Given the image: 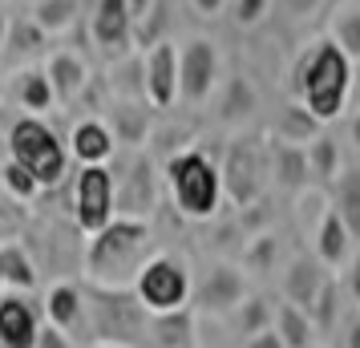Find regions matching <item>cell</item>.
<instances>
[{
  "mask_svg": "<svg viewBox=\"0 0 360 348\" xmlns=\"http://www.w3.org/2000/svg\"><path fill=\"white\" fill-rule=\"evenodd\" d=\"M348 134H352V142H356V150H360V110H356V117H352V126H348Z\"/></svg>",
  "mask_w": 360,
  "mask_h": 348,
  "instance_id": "44",
  "label": "cell"
},
{
  "mask_svg": "<svg viewBox=\"0 0 360 348\" xmlns=\"http://www.w3.org/2000/svg\"><path fill=\"white\" fill-rule=\"evenodd\" d=\"M0 264H4V288L8 292H33L41 283V271H37L33 255L20 243H4L0 247Z\"/></svg>",
  "mask_w": 360,
  "mask_h": 348,
  "instance_id": "26",
  "label": "cell"
},
{
  "mask_svg": "<svg viewBox=\"0 0 360 348\" xmlns=\"http://www.w3.org/2000/svg\"><path fill=\"white\" fill-rule=\"evenodd\" d=\"M276 255H279V239L276 235H255L251 247H247V267H263V271H271V267H276Z\"/></svg>",
  "mask_w": 360,
  "mask_h": 348,
  "instance_id": "35",
  "label": "cell"
},
{
  "mask_svg": "<svg viewBox=\"0 0 360 348\" xmlns=\"http://www.w3.org/2000/svg\"><path fill=\"white\" fill-rule=\"evenodd\" d=\"M267 4H271V0H235V20H239L243 29H251V25H259V20L267 17Z\"/></svg>",
  "mask_w": 360,
  "mask_h": 348,
  "instance_id": "37",
  "label": "cell"
},
{
  "mask_svg": "<svg viewBox=\"0 0 360 348\" xmlns=\"http://www.w3.org/2000/svg\"><path fill=\"white\" fill-rule=\"evenodd\" d=\"M352 251H356L352 231H348L344 219L328 207L324 215L316 219V231H311V255H316L328 271H344V264L352 259Z\"/></svg>",
  "mask_w": 360,
  "mask_h": 348,
  "instance_id": "15",
  "label": "cell"
},
{
  "mask_svg": "<svg viewBox=\"0 0 360 348\" xmlns=\"http://www.w3.org/2000/svg\"><path fill=\"white\" fill-rule=\"evenodd\" d=\"M316 134H324V126H320V122H316L300 101H292V105H283V110H279V122H276V138H279V142L308 146Z\"/></svg>",
  "mask_w": 360,
  "mask_h": 348,
  "instance_id": "29",
  "label": "cell"
},
{
  "mask_svg": "<svg viewBox=\"0 0 360 348\" xmlns=\"http://www.w3.org/2000/svg\"><path fill=\"white\" fill-rule=\"evenodd\" d=\"M8 98V82H4V77H0V101Z\"/></svg>",
  "mask_w": 360,
  "mask_h": 348,
  "instance_id": "47",
  "label": "cell"
},
{
  "mask_svg": "<svg viewBox=\"0 0 360 348\" xmlns=\"http://www.w3.org/2000/svg\"><path fill=\"white\" fill-rule=\"evenodd\" d=\"M105 126L114 130L117 138V146H146V138H150V105L146 101H138V98H117L114 101V110H110V117H105Z\"/></svg>",
  "mask_w": 360,
  "mask_h": 348,
  "instance_id": "21",
  "label": "cell"
},
{
  "mask_svg": "<svg viewBox=\"0 0 360 348\" xmlns=\"http://www.w3.org/2000/svg\"><path fill=\"white\" fill-rule=\"evenodd\" d=\"M344 348H360V312H356V308H352L348 328H344Z\"/></svg>",
  "mask_w": 360,
  "mask_h": 348,
  "instance_id": "41",
  "label": "cell"
},
{
  "mask_svg": "<svg viewBox=\"0 0 360 348\" xmlns=\"http://www.w3.org/2000/svg\"><path fill=\"white\" fill-rule=\"evenodd\" d=\"M340 288H344V296L352 299V308H356V312H360V247L352 251V259H348V264H344Z\"/></svg>",
  "mask_w": 360,
  "mask_h": 348,
  "instance_id": "36",
  "label": "cell"
},
{
  "mask_svg": "<svg viewBox=\"0 0 360 348\" xmlns=\"http://www.w3.org/2000/svg\"><path fill=\"white\" fill-rule=\"evenodd\" d=\"M243 348H283V340H279L276 328H263V332H255V336H247Z\"/></svg>",
  "mask_w": 360,
  "mask_h": 348,
  "instance_id": "39",
  "label": "cell"
},
{
  "mask_svg": "<svg viewBox=\"0 0 360 348\" xmlns=\"http://www.w3.org/2000/svg\"><path fill=\"white\" fill-rule=\"evenodd\" d=\"M77 13H82V0H37L29 20H33L45 37H57V33H69V29H73Z\"/></svg>",
  "mask_w": 360,
  "mask_h": 348,
  "instance_id": "28",
  "label": "cell"
},
{
  "mask_svg": "<svg viewBox=\"0 0 360 348\" xmlns=\"http://www.w3.org/2000/svg\"><path fill=\"white\" fill-rule=\"evenodd\" d=\"M162 183L170 191L174 211L186 219H214L219 202H223V174L211 162V154L186 146L174 150L162 166Z\"/></svg>",
  "mask_w": 360,
  "mask_h": 348,
  "instance_id": "3",
  "label": "cell"
},
{
  "mask_svg": "<svg viewBox=\"0 0 360 348\" xmlns=\"http://www.w3.org/2000/svg\"><path fill=\"white\" fill-rule=\"evenodd\" d=\"M0 191L8 195L13 202H33L45 186L37 183L33 174L25 170L20 162H13V158H4V166H0Z\"/></svg>",
  "mask_w": 360,
  "mask_h": 348,
  "instance_id": "32",
  "label": "cell"
},
{
  "mask_svg": "<svg viewBox=\"0 0 360 348\" xmlns=\"http://www.w3.org/2000/svg\"><path fill=\"white\" fill-rule=\"evenodd\" d=\"M340 296H344L340 280H336V276H328L324 288H320V296L311 299V308H308L316 332H332V328H336V316H340Z\"/></svg>",
  "mask_w": 360,
  "mask_h": 348,
  "instance_id": "31",
  "label": "cell"
},
{
  "mask_svg": "<svg viewBox=\"0 0 360 348\" xmlns=\"http://www.w3.org/2000/svg\"><path fill=\"white\" fill-rule=\"evenodd\" d=\"M158 183L162 174H154V162L146 154H134L122 166V174L114 170V195H117V215L130 219H150L154 202H158Z\"/></svg>",
  "mask_w": 360,
  "mask_h": 348,
  "instance_id": "11",
  "label": "cell"
},
{
  "mask_svg": "<svg viewBox=\"0 0 360 348\" xmlns=\"http://www.w3.org/2000/svg\"><path fill=\"white\" fill-rule=\"evenodd\" d=\"M243 296H251L243 271H239V267H231V264H211L207 271H202L195 296H191V299H195L191 308L202 312V316H227Z\"/></svg>",
  "mask_w": 360,
  "mask_h": 348,
  "instance_id": "12",
  "label": "cell"
},
{
  "mask_svg": "<svg viewBox=\"0 0 360 348\" xmlns=\"http://www.w3.org/2000/svg\"><path fill=\"white\" fill-rule=\"evenodd\" d=\"M316 8H320V0H283V13L295 20H308Z\"/></svg>",
  "mask_w": 360,
  "mask_h": 348,
  "instance_id": "40",
  "label": "cell"
},
{
  "mask_svg": "<svg viewBox=\"0 0 360 348\" xmlns=\"http://www.w3.org/2000/svg\"><path fill=\"white\" fill-rule=\"evenodd\" d=\"M8 158L25 166L41 186H57L65 179V166H69L65 142L53 134V126H45L33 114H20L8 126Z\"/></svg>",
  "mask_w": 360,
  "mask_h": 348,
  "instance_id": "5",
  "label": "cell"
},
{
  "mask_svg": "<svg viewBox=\"0 0 360 348\" xmlns=\"http://www.w3.org/2000/svg\"><path fill=\"white\" fill-rule=\"evenodd\" d=\"M219 174H223V191H231V199L239 207H251L263 195V158L251 142H235Z\"/></svg>",
  "mask_w": 360,
  "mask_h": 348,
  "instance_id": "13",
  "label": "cell"
},
{
  "mask_svg": "<svg viewBox=\"0 0 360 348\" xmlns=\"http://www.w3.org/2000/svg\"><path fill=\"white\" fill-rule=\"evenodd\" d=\"M150 255H154L150 219L114 215L98 235H89V243H85V283L89 288L130 292Z\"/></svg>",
  "mask_w": 360,
  "mask_h": 348,
  "instance_id": "1",
  "label": "cell"
},
{
  "mask_svg": "<svg viewBox=\"0 0 360 348\" xmlns=\"http://www.w3.org/2000/svg\"><path fill=\"white\" fill-rule=\"evenodd\" d=\"M37 332H41V320H37L33 299L25 292H4L0 296V344L37 348Z\"/></svg>",
  "mask_w": 360,
  "mask_h": 348,
  "instance_id": "14",
  "label": "cell"
},
{
  "mask_svg": "<svg viewBox=\"0 0 360 348\" xmlns=\"http://www.w3.org/2000/svg\"><path fill=\"white\" fill-rule=\"evenodd\" d=\"M89 348H130V344H105V340H98V344H89Z\"/></svg>",
  "mask_w": 360,
  "mask_h": 348,
  "instance_id": "46",
  "label": "cell"
},
{
  "mask_svg": "<svg viewBox=\"0 0 360 348\" xmlns=\"http://www.w3.org/2000/svg\"><path fill=\"white\" fill-rule=\"evenodd\" d=\"M85 299H89V344L105 340V344L150 348V312L134 292L85 288Z\"/></svg>",
  "mask_w": 360,
  "mask_h": 348,
  "instance_id": "4",
  "label": "cell"
},
{
  "mask_svg": "<svg viewBox=\"0 0 360 348\" xmlns=\"http://www.w3.org/2000/svg\"><path fill=\"white\" fill-rule=\"evenodd\" d=\"M0 348H4V344H0Z\"/></svg>",
  "mask_w": 360,
  "mask_h": 348,
  "instance_id": "49",
  "label": "cell"
},
{
  "mask_svg": "<svg viewBox=\"0 0 360 348\" xmlns=\"http://www.w3.org/2000/svg\"><path fill=\"white\" fill-rule=\"evenodd\" d=\"M8 33H13V17L0 8V49H8Z\"/></svg>",
  "mask_w": 360,
  "mask_h": 348,
  "instance_id": "43",
  "label": "cell"
},
{
  "mask_svg": "<svg viewBox=\"0 0 360 348\" xmlns=\"http://www.w3.org/2000/svg\"><path fill=\"white\" fill-rule=\"evenodd\" d=\"M251 110H255V89H251V82L247 77H231L227 94L219 101V117L223 122H243Z\"/></svg>",
  "mask_w": 360,
  "mask_h": 348,
  "instance_id": "34",
  "label": "cell"
},
{
  "mask_svg": "<svg viewBox=\"0 0 360 348\" xmlns=\"http://www.w3.org/2000/svg\"><path fill=\"white\" fill-rule=\"evenodd\" d=\"M89 33L101 49H126L134 37V20H130V0H94L89 13Z\"/></svg>",
  "mask_w": 360,
  "mask_h": 348,
  "instance_id": "17",
  "label": "cell"
},
{
  "mask_svg": "<svg viewBox=\"0 0 360 348\" xmlns=\"http://www.w3.org/2000/svg\"><path fill=\"white\" fill-rule=\"evenodd\" d=\"M142 98L150 110H174L179 105V45L158 41L142 57Z\"/></svg>",
  "mask_w": 360,
  "mask_h": 348,
  "instance_id": "10",
  "label": "cell"
},
{
  "mask_svg": "<svg viewBox=\"0 0 360 348\" xmlns=\"http://www.w3.org/2000/svg\"><path fill=\"white\" fill-rule=\"evenodd\" d=\"M37 348H77V344L69 340L65 332H57L53 324H41V332H37Z\"/></svg>",
  "mask_w": 360,
  "mask_h": 348,
  "instance_id": "38",
  "label": "cell"
},
{
  "mask_svg": "<svg viewBox=\"0 0 360 348\" xmlns=\"http://www.w3.org/2000/svg\"><path fill=\"white\" fill-rule=\"evenodd\" d=\"M304 154H308V174H311V183H320V186H332V179L344 170L340 146H336V138H328V134H316L308 146H304Z\"/></svg>",
  "mask_w": 360,
  "mask_h": 348,
  "instance_id": "27",
  "label": "cell"
},
{
  "mask_svg": "<svg viewBox=\"0 0 360 348\" xmlns=\"http://www.w3.org/2000/svg\"><path fill=\"white\" fill-rule=\"evenodd\" d=\"M271 312L276 308H267V299H259V296H243L235 308H231L223 320H227L231 328L239 332V336H255V332H263V328H271Z\"/></svg>",
  "mask_w": 360,
  "mask_h": 348,
  "instance_id": "30",
  "label": "cell"
},
{
  "mask_svg": "<svg viewBox=\"0 0 360 348\" xmlns=\"http://www.w3.org/2000/svg\"><path fill=\"white\" fill-rule=\"evenodd\" d=\"M138 304L146 308L150 316H166V312H179V308H191V296H195V276L191 267L182 264L179 255H166V251H154L138 280L130 288Z\"/></svg>",
  "mask_w": 360,
  "mask_h": 348,
  "instance_id": "6",
  "label": "cell"
},
{
  "mask_svg": "<svg viewBox=\"0 0 360 348\" xmlns=\"http://www.w3.org/2000/svg\"><path fill=\"white\" fill-rule=\"evenodd\" d=\"M0 283H4V264H0Z\"/></svg>",
  "mask_w": 360,
  "mask_h": 348,
  "instance_id": "48",
  "label": "cell"
},
{
  "mask_svg": "<svg viewBox=\"0 0 360 348\" xmlns=\"http://www.w3.org/2000/svg\"><path fill=\"white\" fill-rule=\"evenodd\" d=\"M8 98L17 101L25 114H49L53 105H57V94H53L49 77H45V69L41 65H29V69H17L13 77H8Z\"/></svg>",
  "mask_w": 360,
  "mask_h": 348,
  "instance_id": "20",
  "label": "cell"
},
{
  "mask_svg": "<svg viewBox=\"0 0 360 348\" xmlns=\"http://www.w3.org/2000/svg\"><path fill=\"white\" fill-rule=\"evenodd\" d=\"M4 158H8V138L0 134V166H4Z\"/></svg>",
  "mask_w": 360,
  "mask_h": 348,
  "instance_id": "45",
  "label": "cell"
},
{
  "mask_svg": "<svg viewBox=\"0 0 360 348\" xmlns=\"http://www.w3.org/2000/svg\"><path fill=\"white\" fill-rule=\"evenodd\" d=\"M271 179H276L283 191H304V186L311 183L308 174V154H304V146H295V142H279L271 146Z\"/></svg>",
  "mask_w": 360,
  "mask_h": 348,
  "instance_id": "24",
  "label": "cell"
},
{
  "mask_svg": "<svg viewBox=\"0 0 360 348\" xmlns=\"http://www.w3.org/2000/svg\"><path fill=\"white\" fill-rule=\"evenodd\" d=\"M328 191H332V211L344 219V227L352 231L360 247V166H344Z\"/></svg>",
  "mask_w": 360,
  "mask_h": 348,
  "instance_id": "22",
  "label": "cell"
},
{
  "mask_svg": "<svg viewBox=\"0 0 360 348\" xmlns=\"http://www.w3.org/2000/svg\"><path fill=\"white\" fill-rule=\"evenodd\" d=\"M271 328L279 332L283 348H311L316 344V324H311V316L304 312V308H295V304H279L276 312H271Z\"/></svg>",
  "mask_w": 360,
  "mask_h": 348,
  "instance_id": "25",
  "label": "cell"
},
{
  "mask_svg": "<svg viewBox=\"0 0 360 348\" xmlns=\"http://www.w3.org/2000/svg\"><path fill=\"white\" fill-rule=\"evenodd\" d=\"M150 348H195V308L150 316Z\"/></svg>",
  "mask_w": 360,
  "mask_h": 348,
  "instance_id": "23",
  "label": "cell"
},
{
  "mask_svg": "<svg viewBox=\"0 0 360 348\" xmlns=\"http://www.w3.org/2000/svg\"><path fill=\"white\" fill-rule=\"evenodd\" d=\"M191 4H195L198 17H219V13L227 8V0H191Z\"/></svg>",
  "mask_w": 360,
  "mask_h": 348,
  "instance_id": "42",
  "label": "cell"
},
{
  "mask_svg": "<svg viewBox=\"0 0 360 348\" xmlns=\"http://www.w3.org/2000/svg\"><path fill=\"white\" fill-rule=\"evenodd\" d=\"M348 94H352V61L332 37L311 41L292 65V98L324 126L344 114Z\"/></svg>",
  "mask_w": 360,
  "mask_h": 348,
  "instance_id": "2",
  "label": "cell"
},
{
  "mask_svg": "<svg viewBox=\"0 0 360 348\" xmlns=\"http://www.w3.org/2000/svg\"><path fill=\"white\" fill-rule=\"evenodd\" d=\"M45 324L65 332L77 348H89V299H85V283L53 280L45 288Z\"/></svg>",
  "mask_w": 360,
  "mask_h": 348,
  "instance_id": "9",
  "label": "cell"
},
{
  "mask_svg": "<svg viewBox=\"0 0 360 348\" xmlns=\"http://www.w3.org/2000/svg\"><path fill=\"white\" fill-rule=\"evenodd\" d=\"M114 215H117L114 170L110 166H82L77 179H73V223H77V231L89 239Z\"/></svg>",
  "mask_w": 360,
  "mask_h": 348,
  "instance_id": "7",
  "label": "cell"
},
{
  "mask_svg": "<svg viewBox=\"0 0 360 348\" xmlns=\"http://www.w3.org/2000/svg\"><path fill=\"white\" fill-rule=\"evenodd\" d=\"M332 276L316 255H295L292 264L283 267V280H279V288H283V304H295V308H304L308 312L311 299L320 296V288H324V280Z\"/></svg>",
  "mask_w": 360,
  "mask_h": 348,
  "instance_id": "18",
  "label": "cell"
},
{
  "mask_svg": "<svg viewBox=\"0 0 360 348\" xmlns=\"http://www.w3.org/2000/svg\"><path fill=\"white\" fill-rule=\"evenodd\" d=\"M41 69H45V77H49L57 101H65V105L82 98L85 85H89V69H85L82 53H73V49H53L49 61Z\"/></svg>",
  "mask_w": 360,
  "mask_h": 348,
  "instance_id": "19",
  "label": "cell"
},
{
  "mask_svg": "<svg viewBox=\"0 0 360 348\" xmlns=\"http://www.w3.org/2000/svg\"><path fill=\"white\" fill-rule=\"evenodd\" d=\"M219 82V49L211 37H191L179 49V101L202 105Z\"/></svg>",
  "mask_w": 360,
  "mask_h": 348,
  "instance_id": "8",
  "label": "cell"
},
{
  "mask_svg": "<svg viewBox=\"0 0 360 348\" xmlns=\"http://www.w3.org/2000/svg\"><path fill=\"white\" fill-rule=\"evenodd\" d=\"M69 154L82 166H110V158L117 154V138L105 126V117H82L69 130Z\"/></svg>",
  "mask_w": 360,
  "mask_h": 348,
  "instance_id": "16",
  "label": "cell"
},
{
  "mask_svg": "<svg viewBox=\"0 0 360 348\" xmlns=\"http://www.w3.org/2000/svg\"><path fill=\"white\" fill-rule=\"evenodd\" d=\"M328 37L344 49L348 61H360V4L340 8V13L332 17V33H328Z\"/></svg>",
  "mask_w": 360,
  "mask_h": 348,
  "instance_id": "33",
  "label": "cell"
}]
</instances>
